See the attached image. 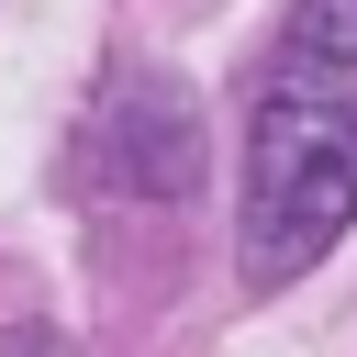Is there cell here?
I'll return each instance as SVG.
<instances>
[{
	"mask_svg": "<svg viewBox=\"0 0 357 357\" xmlns=\"http://www.w3.org/2000/svg\"><path fill=\"white\" fill-rule=\"evenodd\" d=\"M100 156H112V178H123L134 201H178V190L201 178L190 89H178V78H134V89L112 100V123H100Z\"/></svg>",
	"mask_w": 357,
	"mask_h": 357,
	"instance_id": "7a4b0ae2",
	"label": "cell"
},
{
	"mask_svg": "<svg viewBox=\"0 0 357 357\" xmlns=\"http://www.w3.org/2000/svg\"><path fill=\"white\" fill-rule=\"evenodd\" d=\"M357 223V0H301L257 112H245V178H234V268L245 290L312 279Z\"/></svg>",
	"mask_w": 357,
	"mask_h": 357,
	"instance_id": "6da1fadb",
	"label": "cell"
}]
</instances>
